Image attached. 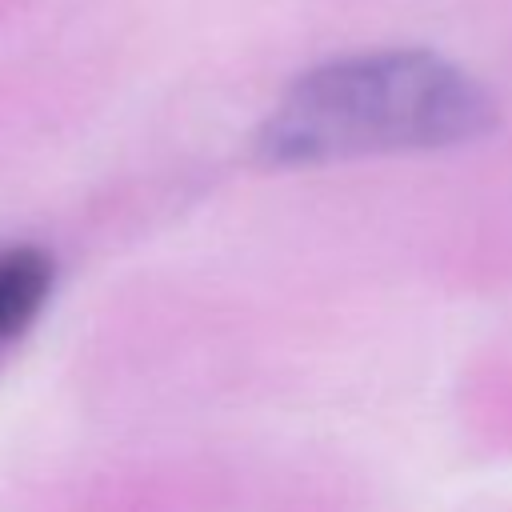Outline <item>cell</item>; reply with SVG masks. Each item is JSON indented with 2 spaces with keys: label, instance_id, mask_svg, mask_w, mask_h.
Returning <instances> with one entry per match:
<instances>
[{
  "label": "cell",
  "instance_id": "cell-1",
  "mask_svg": "<svg viewBox=\"0 0 512 512\" xmlns=\"http://www.w3.org/2000/svg\"><path fill=\"white\" fill-rule=\"evenodd\" d=\"M492 128V100L428 52H376L300 76L260 128L268 164L448 148Z\"/></svg>",
  "mask_w": 512,
  "mask_h": 512
},
{
  "label": "cell",
  "instance_id": "cell-2",
  "mask_svg": "<svg viewBox=\"0 0 512 512\" xmlns=\"http://www.w3.org/2000/svg\"><path fill=\"white\" fill-rule=\"evenodd\" d=\"M52 292V260L36 248L0 252V344L20 336Z\"/></svg>",
  "mask_w": 512,
  "mask_h": 512
}]
</instances>
